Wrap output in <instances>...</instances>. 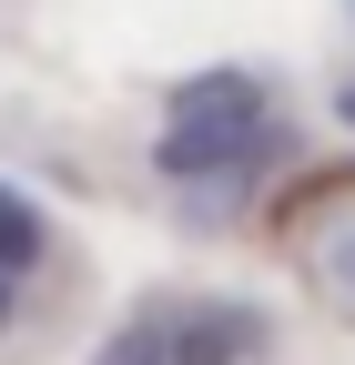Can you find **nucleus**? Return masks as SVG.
<instances>
[{"mask_svg": "<svg viewBox=\"0 0 355 365\" xmlns=\"http://www.w3.org/2000/svg\"><path fill=\"white\" fill-rule=\"evenodd\" d=\"M254 345H264V325L244 304H224V314H193L183 335H163V365H244Z\"/></svg>", "mask_w": 355, "mask_h": 365, "instance_id": "obj_2", "label": "nucleus"}, {"mask_svg": "<svg viewBox=\"0 0 355 365\" xmlns=\"http://www.w3.org/2000/svg\"><path fill=\"white\" fill-rule=\"evenodd\" d=\"M325 284H335V294L355 304V223H345V234H335V244H325Z\"/></svg>", "mask_w": 355, "mask_h": 365, "instance_id": "obj_5", "label": "nucleus"}, {"mask_svg": "<svg viewBox=\"0 0 355 365\" xmlns=\"http://www.w3.org/2000/svg\"><path fill=\"white\" fill-rule=\"evenodd\" d=\"M102 365H163V325L143 314V325H122L112 345H102Z\"/></svg>", "mask_w": 355, "mask_h": 365, "instance_id": "obj_4", "label": "nucleus"}, {"mask_svg": "<svg viewBox=\"0 0 355 365\" xmlns=\"http://www.w3.org/2000/svg\"><path fill=\"white\" fill-rule=\"evenodd\" d=\"M31 264H41V213L0 182V274H31Z\"/></svg>", "mask_w": 355, "mask_h": 365, "instance_id": "obj_3", "label": "nucleus"}, {"mask_svg": "<svg viewBox=\"0 0 355 365\" xmlns=\"http://www.w3.org/2000/svg\"><path fill=\"white\" fill-rule=\"evenodd\" d=\"M345 122H355V81H345Z\"/></svg>", "mask_w": 355, "mask_h": 365, "instance_id": "obj_7", "label": "nucleus"}, {"mask_svg": "<svg viewBox=\"0 0 355 365\" xmlns=\"http://www.w3.org/2000/svg\"><path fill=\"white\" fill-rule=\"evenodd\" d=\"M11 294H21V274H0V314H11Z\"/></svg>", "mask_w": 355, "mask_h": 365, "instance_id": "obj_6", "label": "nucleus"}, {"mask_svg": "<svg viewBox=\"0 0 355 365\" xmlns=\"http://www.w3.org/2000/svg\"><path fill=\"white\" fill-rule=\"evenodd\" d=\"M274 143V112H264V81L254 71H203L173 91V122H163V173L173 182H213V173H244Z\"/></svg>", "mask_w": 355, "mask_h": 365, "instance_id": "obj_1", "label": "nucleus"}]
</instances>
